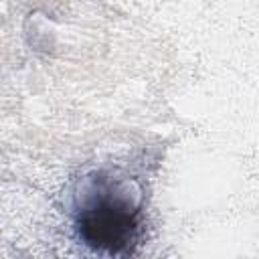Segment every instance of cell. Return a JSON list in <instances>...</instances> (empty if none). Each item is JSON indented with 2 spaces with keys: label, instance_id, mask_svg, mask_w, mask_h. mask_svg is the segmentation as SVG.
Segmentation results:
<instances>
[{
  "label": "cell",
  "instance_id": "1",
  "mask_svg": "<svg viewBox=\"0 0 259 259\" xmlns=\"http://www.w3.org/2000/svg\"><path fill=\"white\" fill-rule=\"evenodd\" d=\"M79 239L95 251L125 253L138 239V210L117 198H101L79 212Z\"/></svg>",
  "mask_w": 259,
  "mask_h": 259
}]
</instances>
